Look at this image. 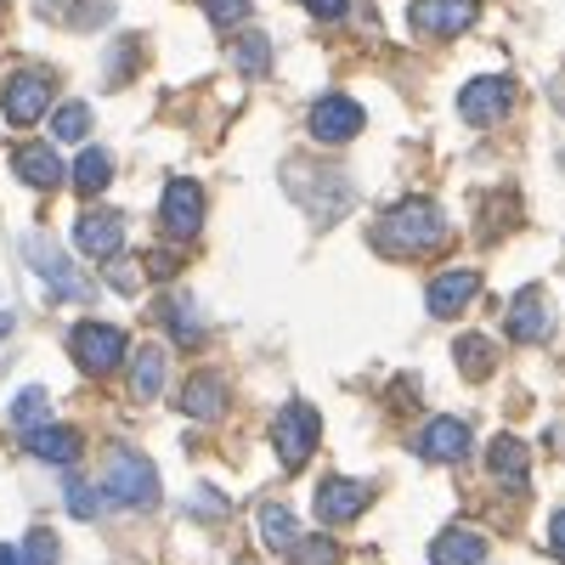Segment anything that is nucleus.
<instances>
[{"label": "nucleus", "mask_w": 565, "mask_h": 565, "mask_svg": "<svg viewBox=\"0 0 565 565\" xmlns=\"http://www.w3.org/2000/svg\"><path fill=\"white\" fill-rule=\"evenodd\" d=\"M193 514H204V521H221V514H226V498H221L215 487H199V492H193Z\"/></svg>", "instance_id": "473e14b6"}, {"label": "nucleus", "mask_w": 565, "mask_h": 565, "mask_svg": "<svg viewBox=\"0 0 565 565\" xmlns=\"http://www.w3.org/2000/svg\"><path fill=\"white\" fill-rule=\"evenodd\" d=\"M481 18V0H413V29L430 40H452Z\"/></svg>", "instance_id": "0eeeda50"}, {"label": "nucleus", "mask_w": 565, "mask_h": 565, "mask_svg": "<svg viewBox=\"0 0 565 565\" xmlns=\"http://www.w3.org/2000/svg\"><path fill=\"white\" fill-rule=\"evenodd\" d=\"M487 463H492V476L503 487H526V476H532V452H526V441H514V436H498Z\"/></svg>", "instance_id": "aec40b11"}, {"label": "nucleus", "mask_w": 565, "mask_h": 565, "mask_svg": "<svg viewBox=\"0 0 565 565\" xmlns=\"http://www.w3.org/2000/svg\"><path fill=\"white\" fill-rule=\"evenodd\" d=\"M413 447H418V458H430V463H458L469 452V424L463 418H430Z\"/></svg>", "instance_id": "f8f14e48"}, {"label": "nucleus", "mask_w": 565, "mask_h": 565, "mask_svg": "<svg viewBox=\"0 0 565 565\" xmlns=\"http://www.w3.org/2000/svg\"><path fill=\"white\" fill-rule=\"evenodd\" d=\"M74 249L108 266V260L125 249V221H119L114 210H85V215L74 221Z\"/></svg>", "instance_id": "1a4fd4ad"}, {"label": "nucleus", "mask_w": 565, "mask_h": 565, "mask_svg": "<svg viewBox=\"0 0 565 565\" xmlns=\"http://www.w3.org/2000/svg\"><path fill=\"white\" fill-rule=\"evenodd\" d=\"M159 391H164V351L159 345H141L130 356V396L136 402H153Z\"/></svg>", "instance_id": "412c9836"}, {"label": "nucleus", "mask_w": 565, "mask_h": 565, "mask_svg": "<svg viewBox=\"0 0 565 565\" xmlns=\"http://www.w3.org/2000/svg\"><path fill=\"white\" fill-rule=\"evenodd\" d=\"M340 559H345V548L334 537H300L289 548V565H340Z\"/></svg>", "instance_id": "cd10ccee"}, {"label": "nucleus", "mask_w": 565, "mask_h": 565, "mask_svg": "<svg viewBox=\"0 0 565 565\" xmlns=\"http://www.w3.org/2000/svg\"><path fill=\"white\" fill-rule=\"evenodd\" d=\"M45 407H52V396H45L40 385H29V391L12 402V424H18V436L40 430V424H45Z\"/></svg>", "instance_id": "bb28decb"}, {"label": "nucleus", "mask_w": 565, "mask_h": 565, "mask_svg": "<svg viewBox=\"0 0 565 565\" xmlns=\"http://www.w3.org/2000/svg\"><path fill=\"white\" fill-rule=\"evenodd\" d=\"M68 351L85 373H114L125 362V328L119 322H74Z\"/></svg>", "instance_id": "20e7f679"}, {"label": "nucleus", "mask_w": 565, "mask_h": 565, "mask_svg": "<svg viewBox=\"0 0 565 565\" xmlns=\"http://www.w3.org/2000/svg\"><path fill=\"white\" fill-rule=\"evenodd\" d=\"M548 543H554V554L565 559V509H559L554 521H548Z\"/></svg>", "instance_id": "c9c22d12"}, {"label": "nucleus", "mask_w": 565, "mask_h": 565, "mask_svg": "<svg viewBox=\"0 0 565 565\" xmlns=\"http://www.w3.org/2000/svg\"><path fill=\"white\" fill-rule=\"evenodd\" d=\"M52 136H57V141H85V136H90V108H85V103H63V108L52 114Z\"/></svg>", "instance_id": "c85d7f7f"}, {"label": "nucleus", "mask_w": 565, "mask_h": 565, "mask_svg": "<svg viewBox=\"0 0 565 565\" xmlns=\"http://www.w3.org/2000/svg\"><path fill=\"white\" fill-rule=\"evenodd\" d=\"M509 108H514V85H509L503 74L469 79V85L458 90V114H463L469 125H498V119H503Z\"/></svg>", "instance_id": "423d86ee"}, {"label": "nucleus", "mask_w": 565, "mask_h": 565, "mask_svg": "<svg viewBox=\"0 0 565 565\" xmlns=\"http://www.w3.org/2000/svg\"><path fill=\"white\" fill-rule=\"evenodd\" d=\"M0 108H7L12 125H34L45 108H52V74L45 68H23L7 79V97H0Z\"/></svg>", "instance_id": "6e6552de"}, {"label": "nucleus", "mask_w": 565, "mask_h": 565, "mask_svg": "<svg viewBox=\"0 0 565 565\" xmlns=\"http://www.w3.org/2000/svg\"><path fill=\"white\" fill-rule=\"evenodd\" d=\"M509 340H521V345H537V340H548V300H543V289H537V282L509 300Z\"/></svg>", "instance_id": "4468645a"}, {"label": "nucleus", "mask_w": 565, "mask_h": 565, "mask_svg": "<svg viewBox=\"0 0 565 565\" xmlns=\"http://www.w3.org/2000/svg\"><path fill=\"white\" fill-rule=\"evenodd\" d=\"M12 322H18L12 311H0V340H7V334H12Z\"/></svg>", "instance_id": "4c0bfd02"}, {"label": "nucleus", "mask_w": 565, "mask_h": 565, "mask_svg": "<svg viewBox=\"0 0 565 565\" xmlns=\"http://www.w3.org/2000/svg\"><path fill=\"white\" fill-rule=\"evenodd\" d=\"M199 221H204V193H199V181H170V186H164V204H159L164 238L193 244V238H199Z\"/></svg>", "instance_id": "39448f33"}, {"label": "nucleus", "mask_w": 565, "mask_h": 565, "mask_svg": "<svg viewBox=\"0 0 565 565\" xmlns=\"http://www.w3.org/2000/svg\"><path fill=\"white\" fill-rule=\"evenodd\" d=\"M306 7H311V18L334 23V18H345V7H351V0H306Z\"/></svg>", "instance_id": "f704fd0d"}, {"label": "nucleus", "mask_w": 565, "mask_h": 565, "mask_svg": "<svg viewBox=\"0 0 565 565\" xmlns=\"http://www.w3.org/2000/svg\"><path fill=\"white\" fill-rule=\"evenodd\" d=\"M452 356H458V367H463V380H487V373L498 367V351H492V340H481V334H463V340L452 345Z\"/></svg>", "instance_id": "b1692460"}, {"label": "nucleus", "mask_w": 565, "mask_h": 565, "mask_svg": "<svg viewBox=\"0 0 565 565\" xmlns=\"http://www.w3.org/2000/svg\"><path fill=\"white\" fill-rule=\"evenodd\" d=\"M476 289H481V277L469 271V266H452V271H441V277L430 282L424 306H430V317H458L469 300H476Z\"/></svg>", "instance_id": "ddd939ff"}, {"label": "nucleus", "mask_w": 565, "mask_h": 565, "mask_svg": "<svg viewBox=\"0 0 565 565\" xmlns=\"http://www.w3.org/2000/svg\"><path fill=\"white\" fill-rule=\"evenodd\" d=\"M232 63H238L244 79H260V74L271 68V40H266V34H244L238 45H232Z\"/></svg>", "instance_id": "393cba45"}, {"label": "nucleus", "mask_w": 565, "mask_h": 565, "mask_svg": "<svg viewBox=\"0 0 565 565\" xmlns=\"http://www.w3.org/2000/svg\"><path fill=\"white\" fill-rule=\"evenodd\" d=\"M164 317H170V334H175V345H199V340H204V322H199V306L186 300V295H175Z\"/></svg>", "instance_id": "a878e982"}, {"label": "nucleus", "mask_w": 565, "mask_h": 565, "mask_svg": "<svg viewBox=\"0 0 565 565\" xmlns=\"http://www.w3.org/2000/svg\"><path fill=\"white\" fill-rule=\"evenodd\" d=\"M0 565H29V559H23V548H7V543H0Z\"/></svg>", "instance_id": "e433bc0d"}, {"label": "nucleus", "mask_w": 565, "mask_h": 565, "mask_svg": "<svg viewBox=\"0 0 565 565\" xmlns=\"http://www.w3.org/2000/svg\"><path fill=\"white\" fill-rule=\"evenodd\" d=\"M356 130H362V108L351 97H322L311 108V136L328 141V148H334V141H351Z\"/></svg>", "instance_id": "2eb2a0df"}, {"label": "nucleus", "mask_w": 565, "mask_h": 565, "mask_svg": "<svg viewBox=\"0 0 565 565\" xmlns=\"http://www.w3.org/2000/svg\"><path fill=\"white\" fill-rule=\"evenodd\" d=\"M260 537L271 554L289 559V548L300 543V521H295V509L289 503H260Z\"/></svg>", "instance_id": "a211bd4d"}, {"label": "nucleus", "mask_w": 565, "mask_h": 565, "mask_svg": "<svg viewBox=\"0 0 565 565\" xmlns=\"http://www.w3.org/2000/svg\"><path fill=\"white\" fill-rule=\"evenodd\" d=\"M317 441H322V424H317V407H311V402H289V407L277 413V424H271V447H277L282 469L311 463Z\"/></svg>", "instance_id": "7ed1b4c3"}, {"label": "nucleus", "mask_w": 565, "mask_h": 565, "mask_svg": "<svg viewBox=\"0 0 565 565\" xmlns=\"http://www.w3.org/2000/svg\"><path fill=\"white\" fill-rule=\"evenodd\" d=\"M108 277H114V289H119V295H136V289H141V271H136L130 260H119V255H114Z\"/></svg>", "instance_id": "72a5a7b5"}, {"label": "nucleus", "mask_w": 565, "mask_h": 565, "mask_svg": "<svg viewBox=\"0 0 565 565\" xmlns=\"http://www.w3.org/2000/svg\"><path fill=\"white\" fill-rule=\"evenodd\" d=\"M367 487L362 481H345V476H334V481H322L317 487V521L322 526H345V521H356V514L367 509Z\"/></svg>", "instance_id": "9b49d317"}, {"label": "nucleus", "mask_w": 565, "mask_h": 565, "mask_svg": "<svg viewBox=\"0 0 565 565\" xmlns=\"http://www.w3.org/2000/svg\"><path fill=\"white\" fill-rule=\"evenodd\" d=\"M487 559V537L469 526H447L430 548V565H481Z\"/></svg>", "instance_id": "f3484780"}, {"label": "nucleus", "mask_w": 565, "mask_h": 565, "mask_svg": "<svg viewBox=\"0 0 565 565\" xmlns=\"http://www.w3.org/2000/svg\"><path fill=\"white\" fill-rule=\"evenodd\" d=\"M108 175H114V159L103 153V148H85L79 159H74V193H103V186H108Z\"/></svg>", "instance_id": "5701e85b"}, {"label": "nucleus", "mask_w": 565, "mask_h": 565, "mask_svg": "<svg viewBox=\"0 0 565 565\" xmlns=\"http://www.w3.org/2000/svg\"><path fill=\"white\" fill-rule=\"evenodd\" d=\"M244 12H249V0H204V18H210L215 29H232Z\"/></svg>", "instance_id": "2f4dec72"}, {"label": "nucleus", "mask_w": 565, "mask_h": 565, "mask_svg": "<svg viewBox=\"0 0 565 565\" xmlns=\"http://www.w3.org/2000/svg\"><path fill=\"white\" fill-rule=\"evenodd\" d=\"M181 407L193 413V418H221L226 413V385L215 380V373H193V385H186Z\"/></svg>", "instance_id": "4be33fe9"}, {"label": "nucleus", "mask_w": 565, "mask_h": 565, "mask_svg": "<svg viewBox=\"0 0 565 565\" xmlns=\"http://www.w3.org/2000/svg\"><path fill=\"white\" fill-rule=\"evenodd\" d=\"M29 260H34V271L52 282V295H63V300H85L90 295V282L74 271V260L52 244V238H29Z\"/></svg>", "instance_id": "9d476101"}, {"label": "nucleus", "mask_w": 565, "mask_h": 565, "mask_svg": "<svg viewBox=\"0 0 565 565\" xmlns=\"http://www.w3.org/2000/svg\"><path fill=\"white\" fill-rule=\"evenodd\" d=\"M373 244H380L385 255H436L447 244V221L436 204L424 199H407L396 210L380 215V226H373Z\"/></svg>", "instance_id": "f257e3e1"}, {"label": "nucleus", "mask_w": 565, "mask_h": 565, "mask_svg": "<svg viewBox=\"0 0 565 565\" xmlns=\"http://www.w3.org/2000/svg\"><path fill=\"white\" fill-rule=\"evenodd\" d=\"M97 487H85V481H74L68 476V514H74V521H97Z\"/></svg>", "instance_id": "7c9ffc66"}, {"label": "nucleus", "mask_w": 565, "mask_h": 565, "mask_svg": "<svg viewBox=\"0 0 565 565\" xmlns=\"http://www.w3.org/2000/svg\"><path fill=\"white\" fill-rule=\"evenodd\" d=\"M23 447H29L34 458H45V463H74V458H79V436L63 430V424H40V430L23 436Z\"/></svg>", "instance_id": "6ab92c4d"}, {"label": "nucleus", "mask_w": 565, "mask_h": 565, "mask_svg": "<svg viewBox=\"0 0 565 565\" xmlns=\"http://www.w3.org/2000/svg\"><path fill=\"white\" fill-rule=\"evenodd\" d=\"M12 170L29 181V186H40V193H52V186H63V159L45 148V141H23V148L12 153Z\"/></svg>", "instance_id": "dca6fc26"}, {"label": "nucleus", "mask_w": 565, "mask_h": 565, "mask_svg": "<svg viewBox=\"0 0 565 565\" xmlns=\"http://www.w3.org/2000/svg\"><path fill=\"white\" fill-rule=\"evenodd\" d=\"M103 492L125 509H153L159 503V476H153V458H141L136 447H114L108 469H103Z\"/></svg>", "instance_id": "f03ea898"}, {"label": "nucleus", "mask_w": 565, "mask_h": 565, "mask_svg": "<svg viewBox=\"0 0 565 565\" xmlns=\"http://www.w3.org/2000/svg\"><path fill=\"white\" fill-rule=\"evenodd\" d=\"M23 559H29V565H63V554H57V537L45 532V526H34V532L23 537Z\"/></svg>", "instance_id": "c756f323"}]
</instances>
